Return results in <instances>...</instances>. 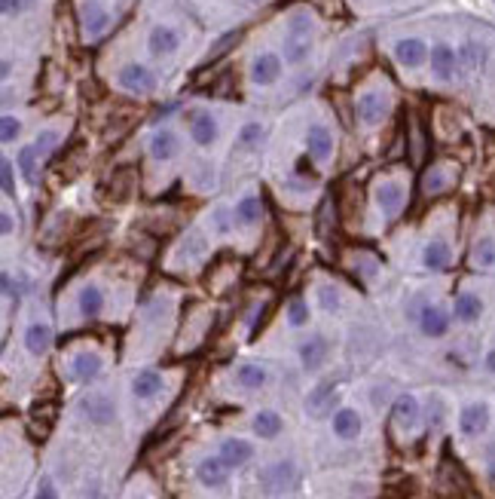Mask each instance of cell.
<instances>
[{
	"mask_svg": "<svg viewBox=\"0 0 495 499\" xmlns=\"http://www.w3.org/2000/svg\"><path fill=\"white\" fill-rule=\"evenodd\" d=\"M318 300H321V310H327V312L339 310V291L334 288V285H324V288L318 291Z\"/></svg>",
	"mask_w": 495,
	"mask_h": 499,
	"instance_id": "60d3db41",
	"label": "cell"
},
{
	"mask_svg": "<svg viewBox=\"0 0 495 499\" xmlns=\"http://www.w3.org/2000/svg\"><path fill=\"white\" fill-rule=\"evenodd\" d=\"M474 267H495V236H480L471 248Z\"/></svg>",
	"mask_w": 495,
	"mask_h": 499,
	"instance_id": "f1b7e54d",
	"label": "cell"
},
{
	"mask_svg": "<svg viewBox=\"0 0 495 499\" xmlns=\"http://www.w3.org/2000/svg\"><path fill=\"white\" fill-rule=\"evenodd\" d=\"M0 178H4V193L6 196H13L16 187H13V162H9L6 157L0 159Z\"/></svg>",
	"mask_w": 495,
	"mask_h": 499,
	"instance_id": "ee69618b",
	"label": "cell"
},
{
	"mask_svg": "<svg viewBox=\"0 0 495 499\" xmlns=\"http://www.w3.org/2000/svg\"><path fill=\"white\" fill-rule=\"evenodd\" d=\"M18 4H22V0H0V6H4V16H13L16 9H18Z\"/></svg>",
	"mask_w": 495,
	"mask_h": 499,
	"instance_id": "7dc6e473",
	"label": "cell"
},
{
	"mask_svg": "<svg viewBox=\"0 0 495 499\" xmlns=\"http://www.w3.org/2000/svg\"><path fill=\"white\" fill-rule=\"evenodd\" d=\"M355 110H358V117H361L364 126H376V123H383V117L388 114V101L379 93H364L358 98Z\"/></svg>",
	"mask_w": 495,
	"mask_h": 499,
	"instance_id": "277c9868",
	"label": "cell"
},
{
	"mask_svg": "<svg viewBox=\"0 0 495 499\" xmlns=\"http://www.w3.org/2000/svg\"><path fill=\"white\" fill-rule=\"evenodd\" d=\"M101 310H105V294H101L98 285H86V288L80 291V312L86 315V319H95Z\"/></svg>",
	"mask_w": 495,
	"mask_h": 499,
	"instance_id": "603a6c76",
	"label": "cell"
},
{
	"mask_svg": "<svg viewBox=\"0 0 495 499\" xmlns=\"http://www.w3.org/2000/svg\"><path fill=\"white\" fill-rule=\"evenodd\" d=\"M416 416H419V404L412 395H400V399L395 401V420L400 426H412L416 423Z\"/></svg>",
	"mask_w": 495,
	"mask_h": 499,
	"instance_id": "d6a6232c",
	"label": "cell"
},
{
	"mask_svg": "<svg viewBox=\"0 0 495 499\" xmlns=\"http://www.w3.org/2000/svg\"><path fill=\"white\" fill-rule=\"evenodd\" d=\"M135 187H138V172L135 169H117L113 172V181H110V199L126 202Z\"/></svg>",
	"mask_w": 495,
	"mask_h": 499,
	"instance_id": "e0dca14e",
	"label": "cell"
},
{
	"mask_svg": "<svg viewBox=\"0 0 495 499\" xmlns=\"http://www.w3.org/2000/svg\"><path fill=\"white\" fill-rule=\"evenodd\" d=\"M486 426H489V407L480 404V401L477 404H468L465 411H462V416H459V429L465 432L468 438L486 432Z\"/></svg>",
	"mask_w": 495,
	"mask_h": 499,
	"instance_id": "9c48e42d",
	"label": "cell"
},
{
	"mask_svg": "<svg viewBox=\"0 0 495 499\" xmlns=\"http://www.w3.org/2000/svg\"><path fill=\"white\" fill-rule=\"evenodd\" d=\"M101 371V355L95 352H80L77 359H74V377L82 383H89V380H95Z\"/></svg>",
	"mask_w": 495,
	"mask_h": 499,
	"instance_id": "d4e9b609",
	"label": "cell"
},
{
	"mask_svg": "<svg viewBox=\"0 0 495 499\" xmlns=\"http://www.w3.org/2000/svg\"><path fill=\"white\" fill-rule=\"evenodd\" d=\"M422 157H425V132H422V123L416 117L410 120V159L416 162H422Z\"/></svg>",
	"mask_w": 495,
	"mask_h": 499,
	"instance_id": "836d02e7",
	"label": "cell"
},
{
	"mask_svg": "<svg viewBox=\"0 0 495 499\" xmlns=\"http://www.w3.org/2000/svg\"><path fill=\"white\" fill-rule=\"evenodd\" d=\"M334 432L339 438H358L361 432V416L355 411H348V407H343V411H336L334 416Z\"/></svg>",
	"mask_w": 495,
	"mask_h": 499,
	"instance_id": "4316f807",
	"label": "cell"
},
{
	"mask_svg": "<svg viewBox=\"0 0 495 499\" xmlns=\"http://www.w3.org/2000/svg\"><path fill=\"white\" fill-rule=\"evenodd\" d=\"M404 187L398 184V181H385V184L376 187V202L379 209L385 211V215H398L400 209H404Z\"/></svg>",
	"mask_w": 495,
	"mask_h": 499,
	"instance_id": "8fae6325",
	"label": "cell"
},
{
	"mask_svg": "<svg viewBox=\"0 0 495 499\" xmlns=\"http://www.w3.org/2000/svg\"><path fill=\"white\" fill-rule=\"evenodd\" d=\"M419 328H422V334H428V337H443L449 328V315L440 307H425L419 315Z\"/></svg>",
	"mask_w": 495,
	"mask_h": 499,
	"instance_id": "9a60e30c",
	"label": "cell"
},
{
	"mask_svg": "<svg viewBox=\"0 0 495 499\" xmlns=\"http://www.w3.org/2000/svg\"><path fill=\"white\" fill-rule=\"evenodd\" d=\"M294 478H297L294 463H272V466H266L260 472V484L270 493H284L287 487L294 484Z\"/></svg>",
	"mask_w": 495,
	"mask_h": 499,
	"instance_id": "3957f363",
	"label": "cell"
},
{
	"mask_svg": "<svg viewBox=\"0 0 495 499\" xmlns=\"http://www.w3.org/2000/svg\"><path fill=\"white\" fill-rule=\"evenodd\" d=\"M395 56H398V62H400V65H407V68H419V65L428 58V46L422 43L419 37H407V40H400V43L395 46Z\"/></svg>",
	"mask_w": 495,
	"mask_h": 499,
	"instance_id": "30bf717a",
	"label": "cell"
},
{
	"mask_svg": "<svg viewBox=\"0 0 495 499\" xmlns=\"http://www.w3.org/2000/svg\"><path fill=\"white\" fill-rule=\"evenodd\" d=\"M37 499H58V493H55V487H53V481H49V478H43V481H40Z\"/></svg>",
	"mask_w": 495,
	"mask_h": 499,
	"instance_id": "bcb514c9",
	"label": "cell"
},
{
	"mask_svg": "<svg viewBox=\"0 0 495 499\" xmlns=\"http://www.w3.org/2000/svg\"><path fill=\"white\" fill-rule=\"evenodd\" d=\"M278 74H282V58H278L275 53H263L254 58L251 65V80L257 86H270L278 80Z\"/></svg>",
	"mask_w": 495,
	"mask_h": 499,
	"instance_id": "ba28073f",
	"label": "cell"
},
{
	"mask_svg": "<svg viewBox=\"0 0 495 499\" xmlns=\"http://www.w3.org/2000/svg\"><path fill=\"white\" fill-rule=\"evenodd\" d=\"M483 312V300L477 294H459L456 298V319L459 322H477Z\"/></svg>",
	"mask_w": 495,
	"mask_h": 499,
	"instance_id": "83f0119b",
	"label": "cell"
},
{
	"mask_svg": "<svg viewBox=\"0 0 495 499\" xmlns=\"http://www.w3.org/2000/svg\"><path fill=\"white\" fill-rule=\"evenodd\" d=\"M235 380H239L245 389H260L266 383V371L257 368V364H242V368L235 371Z\"/></svg>",
	"mask_w": 495,
	"mask_h": 499,
	"instance_id": "e575fe53",
	"label": "cell"
},
{
	"mask_svg": "<svg viewBox=\"0 0 495 499\" xmlns=\"http://www.w3.org/2000/svg\"><path fill=\"white\" fill-rule=\"evenodd\" d=\"M178 46H181V37H178V31H174V28L156 25V28L150 31V53H153V56H171Z\"/></svg>",
	"mask_w": 495,
	"mask_h": 499,
	"instance_id": "4fadbf2b",
	"label": "cell"
},
{
	"mask_svg": "<svg viewBox=\"0 0 495 499\" xmlns=\"http://www.w3.org/2000/svg\"><path fill=\"white\" fill-rule=\"evenodd\" d=\"M55 145H58V135H55V132H43V135L37 138V145H34V147H37V154H40V157H46Z\"/></svg>",
	"mask_w": 495,
	"mask_h": 499,
	"instance_id": "f6af8a7d",
	"label": "cell"
},
{
	"mask_svg": "<svg viewBox=\"0 0 495 499\" xmlns=\"http://www.w3.org/2000/svg\"><path fill=\"white\" fill-rule=\"evenodd\" d=\"M80 25H82V31H86V37H101L110 25V16L98 0H86V4L80 6Z\"/></svg>",
	"mask_w": 495,
	"mask_h": 499,
	"instance_id": "7a4b0ae2",
	"label": "cell"
},
{
	"mask_svg": "<svg viewBox=\"0 0 495 499\" xmlns=\"http://www.w3.org/2000/svg\"><path fill=\"white\" fill-rule=\"evenodd\" d=\"M456 65H459V56H456V49L447 46V43H437L435 49H431V70H435V77L437 80H452L456 77Z\"/></svg>",
	"mask_w": 495,
	"mask_h": 499,
	"instance_id": "52a82bcc",
	"label": "cell"
},
{
	"mask_svg": "<svg viewBox=\"0 0 495 499\" xmlns=\"http://www.w3.org/2000/svg\"><path fill=\"white\" fill-rule=\"evenodd\" d=\"M178 147H181V141H178V135H174V132H169V129H162V132H156V135L150 138V157L159 159V162L171 159L174 154H178Z\"/></svg>",
	"mask_w": 495,
	"mask_h": 499,
	"instance_id": "ac0fdd59",
	"label": "cell"
},
{
	"mask_svg": "<svg viewBox=\"0 0 495 499\" xmlns=\"http://www.w3.org/2000/svg\"><path fill=\"white\" fill-rule=\"evenodd\" d=\"M452 184V175L443 166H435L425 172V178H422V190H425V196H437Z\"/></svg>",
	"mask_w": 495,
	"mask_h": 499,
	"instance_id": "cb8c5ba5",
	"label": "cell"
},
{
	"mask_svg": "<svg viewBox=\"0 0 495 499\" xmlns=\"http://www.w3.org/2000/svg\"><path fill=\"white\" fill-rule=\"evenodd\" d=\"M287 322H291L294 328H300V325L309 322V310H306L303 300H294V303H291V310H287Z\"/></svg>",
	"mask_w": 495,
	"mask_h": 499,
	"instance_id": "b9f144b4",
	"label": "cell"
},
{
	"mask_svg": "<svg viewBox=\"0 0 495 499\" xmlns=\"http://www.w3.org/2000/svg\"><path fill=\"white\" fill-rule=\"evenodd\" d=\"M190 135L199 147H208V145H214V138H218V123L211 120V114H193L190 117Z\"/></svg>",
	"mask_w": 495,
	"mask_h": 499,
	"instance_id": "2e32d148",
	"label": "cell"
},
{
	"mask_svg": "<svg viewBox=\"0 0 495 499\" xmlns=\"http://www.w3.org/2000/svg\"><path fill=\"white\" fill-rule=\"evenodd\" d=\"M226 472H230V466L223 463V456H208V460H202L199 468H196V475H199V481L205 487H220L226 481Z\"/></svg>",
	"mask_w": 495,
	"mask_h": 499,
	"instance_id": "5bb4252c",
	"label": "cell"
},
{
	"mask_svg": "<svg viewBox=\"0 0 495 499\" xmlns=\"http://www.w3.org/2000/svg\"><path fill=\"white\" fill-rule=\"evenodd\" d=\"M239 40H242V31H230V34H223V37L218 40V43H214V46L208 49V62H218V58L226 53V49H233L235 43H239Z\"/></svg>",
	"mask_w": 495,
	"mask_h": 499,
	"instance_id": "74e56055",
	"label": "cell"
},
{
	"mask_svg": "<svg viewBox=\"0 0 495 499\" xmlns=\"http://www.w3.org/2000/svg\"><path fill=\"white\" fill-rule=\"evenodd\" d=\"M235 221L239 224H254V221H260V199L257 196H245L239 206H235Z\"/></svg>",
	"mask_w": 495,
	"mask_h": 499,
	"instance_id": "d590c367",
	"label": "cell"
},
{
	"mask_svg": "<svg viewBox=\"0 0 495 499\" xmlns=\"http://www.w3.org/2000/svg\"><path fill=\"white\" fill-rule=\"evenodd\" d=\"M486 468H489V478H492V484H495V451L489 453V466Z\"/></svg>",
	"mask_w": 495,
	"mask_h": 499,
	"instance_id": "f907efd6",
	"label": "cell"
},
{
	"mask_svg": "<svg viewBox=\"0 0 495 499\" xmlns=\"http://www.w3.org/2000/svg\"><path fill=\"white\" fill-rule=\"evenodd\" d=\"M214 227L226 230V209H218V215H214Z\"/></svg>",
	"mask_w": 495,
	"mask_h": 499,
	"instance_id": "681fc988",
	"label": "cell"
},
{
	"mask_svg": "<svg viewBox=\"0 0 495 499\" xmlns=\"http://www.w3.org/2000/svg\"><path fill=\"white\" fill-rule=\"evenodd\" d=\"M306 147H309V157H312V159H318V162L330 159V154H334V135H330V129L321 126V123L309 126V132H306Z\"/></svg>",
	"mask_w": 495,
	"mask_h": 499,
	"instance_id": "5b68a950",
	"label": "cell"
},
{
	"mask_svg": "<svg viewBox=\"0 0 495 499\" xmlns=\"http://www.w3.org/2000/svg\"><path fill=\"white\" fill-rule=\"evenodd\" d=\"M162 389V377L156 371H141L135 380H132V392L138 395V399H153Z\"/></svg>",
	"mask_w": 495,
	"mask_h": 499,
	"instance_id": "484cf974",
	"label": "cell"
},
{
	"mask_svg": "<svg viewBox=\"0 0 495 499\" xmlns=\"http://www.w3.org/2000/svg\"><path fill=\"white\" fill-rule=\"evenodd\" d=\"M312 49V22L306 13H294L287 22V37H284V62L300 65Z\"/></svg>",
	"mask_w": 495,
	"mask_h": 499,
	"instance_id": "6da1fadb",
	"label": "cell"
},
{
	"mask_svg": "<svg viewBox=\"0 0 495 499\" xmlns=\"http://www.w3.org/2000/svg\"><path fill=\"white\" fill-rule=\"evenodd\" d=\"M235 276H239V258L235 261H218L208 273V285H214L218 291L230 288V285L235 282Z\"/></svg>",
	"mask_w": 495,
	"mask_h": 499,
	"instance_id": "d6986e66",
	"label": "cell"
},
{
	"mask_svg": "<svg viewBox=\"0 0 495 499\" xmlns=\"http://www.w3.org/2000/svg\"><path fill=\"white\" fill-rule=\"evenodd\" d=\"M0 230H4V236H9V233H13V218H9L6 211L0 215Z\"/></svg>",
	"mask_w": 495,
	"mask_h": 499,
	"instance_id": "c3c4849f",
	"label": "cell"
},
{
	"mask_svg": "<svg viewBox=\"0 0 495 499\" xmlns=\"http://www.w3.org/2000/svg\"><path fill=\"white\" fill-rule=\"evenodd\" d=\"M334 395H336V392H334V383H321V386H318V389L306 399V407H309L312 414H324L327 407H330V401H334Z\"/></svg>",
	"mask_w": 495,
	"mask_h": 499,
	"instance_id": "1f68e13d",
	"label": "cell"
},
{
	"mask_svg": "<svg viewBox=\"0 0 495 499\" xmlns=\"http://www.w3.org/2000/svg\"><path fill=\"white\" fill-rule=\"evenodd\" d=\"M486 368H489V371H495V352H489V355H486Z\"/></svg>",
	"mask_w": 495,
	"mask_h": 499,
	"instance_id": "816d5d0a",
	"label": "cell"
},
{
	"mask_svg": "<svg viewBox=\"0 0 495 499\" xmlns=\"http://www.w3.org/2000/svg\"><path fill=\"white\" fill-rule=\"evenodd\" d=\"M422 261H425L428 270H447L449 261H452V251L443 239H431L425 246V254H422Z\"/></svg>",
	"mask_w": 495,
	"mask_h": 499,
	"instance_id": "ffe728a7",
	"label": "cell"
},
{
	"mask_svg": "<svg viewBox=\"0 0 495 499\" xmlns=\"http://www.w3.org/2000/svg\"><path fill=\"white\" fill-rule=\"evenodd\" d=\"M483 56H486V53H483V46H477V43H468L465 49H462V53H459V62L462 65H465V68H480L483 65Z\"/></svg>",
	"mask_w": 495,
	"mask_h": 499,
	"instance_id": "f35d334b",
	"label": "cell"
},
{
	"mask_svg": "<svg viewBox=\"0 0 495 499\" xmlns=\"http://www.w3.org/2000/svg\"><path fill=\"white\" fill-rule=\"evenodd\" d=\"M18 132H22V123H18L16 117H4L0 120V141H4V145H9V141H16L18 138Z\"/></svg>",
	"mask_w": 495,
	"mask_h": 499,
	"instance_id": "ab89813d",
	"label": "cell"
},
{
	"mask_svg": "<svg viewBox=\"0 0 495 499\" xmlns=\"http://www.w3.org/2000/svg\"><path fill=\"white\" fill-rule=\"evenodd\" d=\"M220 456H223L226 466H245L254 456V451H251L247 441H242V438H230V441L220 444Z\"/></svg>",
	"mask_w": 495,
	"mask_h": 499,
	"instance_id": "44dd1931",
	"label": "cell"
},
{
	"mask_svg": "<svg viewBox=\"0 0 495 499\" xmlns=\"http://www.w3.org/2000/svg\"><path fill=\"white\" fill-rule=\"evenodd\" d=\"M119 83H122V89H129V93H150L153 86H156V80H153V74L144 65H138V62H132V65H126L119 70Z\"/></svg>",
	"mask_w": 495,
	"mask_h": 499,
	"instance_id": "8992f818",
	"label": "cell"
},
{
	"mask_svg": "<svg viewBox=\"0 0 495 499\" xmlns=\"http://www.w3.org/2000/svg\"><path fill=\"white\" fill-rule=\"evenodd\" d=\"M324 355H327V340L324 337H312V340H306L300 346V359L306 368H318V364L324 362Z\"/></svg>",
	"mask_w": 495,
	"mask_h": 499,
	"instance_id": "f546056e",
	"label": "cell"
},
{
	"mask_svg": "<svg viewBox=\"0 0 495 499\" xmlns=\"http://www.w3.org/2000/svg\"><path fill=\"white\" fill-rule=\"evenodd\" d=\"M254 432L260 438H275L278 432H282V416H278L275 411H260L254 416Z\"/></svg>",
	"mask_w": 495,
	"mask_h": 499,
	"instance_id": "4dcf8cb0",
	"label": "cell"
},
{
	"mask_svg": "<svg viewBox=\"0 0 495 499\" xmlns=\"http://www.w3.org/2000/svg\"><path fill=\"white\" fill-rule=\"evenodd\" d=\"M239 138H242V145H245V147H251V145H257V141L263 138V126H260V123H247V126L242 129V135H239Z\"/></svg>",
	"mask_w": 495,
	"mask_h": 499,
	"instance_id": "7bdbcfd3",
	"label": "cell"
},
{
	"mask_svg": "<svg viewBox=\"0 0 495 499\" xmlns=\"http://www.w3.org/2000/svg\"><path fill=\"white\" fill-rule=\"evenodd\" d=\"M37 147H25L22 154H18V169H22V175L28 184H37Z\"/></svg>",
	"mask_w": 495,
	"mask_h": 499,
	"instance_id": "8d00e7d4",
	"label": "cell"
},
{
	"mask_svg": "<svg viewBox=\"0 0 495 499\" xmlns=\"http://www.w3.org/2000/svg\"><path fill=\"white\" fill-rule=\"evenodd\" d=\"M80 407H82V414H86L92 423H98V426H105V423L113 420V401L107 399V395H101V392L89 395V399H82Z\"/></svg>",
	"mask_w": 495,
	"mask_h": 499,
	"instance_id": "7c38bea8",
	"label": "cell"
},
{
	"mask_svg": "<svg viewBox=\"0 0 495 499\" xmlns=\"http://www.w3.org/2000/svg\"><path fill=\"white\" fill-rule=\"evenodd\" d=\"M25 343H28V352L31 355H43L49 350V343H53V331H49V325H31L28 334H25Z\"/></svg>",
	"mask_w": 495,
	"mask_h": 499,
	"instance_id": "7402d4cb",
	"label": "cell"
}]
</instances>
